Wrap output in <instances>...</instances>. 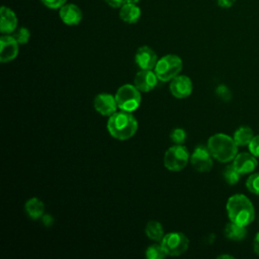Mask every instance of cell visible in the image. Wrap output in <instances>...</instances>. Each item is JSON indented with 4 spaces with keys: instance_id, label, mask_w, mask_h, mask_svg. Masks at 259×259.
Instances as JSON below:
<instances>
[{
    "instance_id": "9",
    "label": "cell",
    "mask_w": 259,
    "mask_h": 259,
    "mask_svg": "<svg viewBox=\"0 0 259 259\" xmlns=\"http://www.w3.org/2000/svg\"><path fill=\"white\" fill-rule=\"evenodd\" d=\"M93 107L100 115L107 117L118 109L115 95L110 93L97 94L93 99Z\"/></svg>"
},
{
    "instance_id": "30",
    "label": "cell",
    "mask_w": 259,
    "mask_h": 259,
    "mask_svg": "<svg viewBox=\"0 0 259 259\" xmlns=\"http://www.w3.org/2000/svg\"><path fill=\"white\" fill-rule=\"evenodd\" d=\"M40 221H41L42 225L46 226V227H52L55 223L54 217L52 214H49V213H44L42 217L40 218Z\"/></svg>"
},
{
    "instance_id": "17",
    "label": "cell",
    "mask_w": 259,
    "mask_h": 259,
    "mask_svg": "<svg viewBox=\"0 0 259 259\" xmlns=\"http://www.w3.org/2000/svg\"><path fill=\"white\" fill-rule=\"evenodd\" d=\"M141 8L137 4H131V3H124L119 8V18L126 23L133 24L139 21L141 17Z\"/></svg>"
},
{
    "instance_id": "22",
    "label": "cell",
    "mask_w": 259,
    "mask_h": 259,
    "mask_svg": "<svg viewBox=\"0 0 259 259\" xmlns=\"http://www.w3.org/2000/svg\"><path fill=\"white\" fill-rule=\"evenodd\" d=\"M167 253L163 248L162 244H153L146 250V257L148 259H164L167 257Z\"/></svg>"
},
{
    "instance_id": "12",
    "label": "cell",
    "mask_w": 259,
    "mask_h": 259,
    "mask_svg": "<svg viewBox=\"0 0 259 259\" xmlns=\"http://www.w3.org/2000/svg\"><path fill=\"white\" fill-rule=\"evenodd\" d=\"M158 60L156 52L148 46L140 47L135 55V63L141 70H154Z\"/></svg>"
},
{
    "instance_id": "7",
    "label": "cell",
    "mask_w": 259,
    "mask_h": 259,
    "mask_svg": "<svg viewBox=\"0 0 259 259\" xmlns=\"http://www.w3.org/2000/svg\"><path fill=\"white\" fill-rule=\"evenodd\" d=\"M168 256H180L184 254L189 246V239L181 232H171L165 234L160 242Z\"/></svg>"
},
{
    "instance_id": "3",
    "label": "cell",
    "mask_w": 259,
    "mask_h": 259,
    "mask_svg": "<svg viewBox=\"0 0 259 259\" xmlns=\"http://www.w3.org/2000/svg\"><path fill=\"white\" fill-rule=\"evenodd\" d=\"M213 159L221 163H228L234 160L238 154V145L233 137L226 134H214L210 136L206 144Z\"/></svg>"
},
{
    "instance_id": "28",
    "label": "cell",
    "mask_w": 259,
    "mask_h": 259,
    "mask_svg": "<svg viewBox=\"0 0 259 259\" xmlns=\"http://www.w3.org/2000/svg\"><path fill=\"white\" fill-rule=\"evenodd\" d=\"M249 152L253 154L255 157L259 158V135H256L251 140L250 144L248 145Z\"/></svg>"
},
{
    "instance_id": "35",
    "label": "cell",
    "mask_w": 259,
    "mask_h": 259,
    "mask_svg": "<svg viewBox=\"0 0 259 259\" xmlns=\"http://www.w3.org/2000/svg\"><path fill=\"white\" fill-rule=\"evenodd\" d=\"M140 0H125L124 3H131V4H138Z\"/></svg>"
},
{
    "instance_id": "32",
    "label": "cell",
    "mask_w": 259,
    "mask_h": 259,
    "mask_svg": "<svg viewBox=\"0 0 259 259\" xmlns=\"http://www.w3.org/2000/svg\"><path fill=\"white\" fill-rule=\"evenodd\" d=\"M104 1L112 8H120L125 2V0H104Z\"/></svg>"
},
{
    "instance_id": "15",
    "label": "cell",
    "mask_w": 259,
    "mask_h": 259,
    "mask_svg": "<svg viewBox=\"0 0 259 259\" xmlns=\"http://www.w3.org/2000/svg\"><path fill=\"white\" fill-rule=\"evenodd\" d=\"M59 15L63 23L67 25H78L83 17L82 10L79 6L74 3H66L64 4L59 11Z\"/></svg>"
},
{
    "instance_id": "25",
    "label": "cell",
    "mask_w": 259,
    "mask_h": 259,
    "mask_svg": "<svg viewBox=\"0 0 259 259\" xmlns=\"http://www.w3.org/2000/svg\"><path fill=\"white\" fill-rule=\"evenodd\" d=\"M246 188L256 195H259V172L251 174L246 180Z\"/></svg>"
},
{
    "instance_id": "18",
    "label": "cell",
    "mask_w": 259,
    "mask_h": 259,
    "mask_svg": "<svg viewBox=\"0 0 259 259\" xmlns=\"http://www.w3.org/2000/svg\"><path fill=\"white\" fill-rule=\"evenodd\" d=\"M24 210L31 220H38L45 213V204L39 198L31 197L26 200Z\"/></svg>"
},
{
    "instance_id": "11",
    "label": "cell",
    "mask_w": 259,
    "mask_h": 259,
    "mask_svg": "<svg viewBox=\"0 0 259 259\" xmlns=\"http://www.w3.org/2000/svg\"><path fill=\"white\" fill-rule=\"evenodd\" d=\"M19 52V44L12 34H2L0 37V62L13 61Z\"/></svg>"
},
{
    "instance_id": "5",
    "label": "cell",
    "mask_w": 259,
    "mask_h": 259,
    "mask_svg": "<svg viewBox=\"0 0 259 259\" xmlns=\"http://www.w3.org/2000/svg\"><path fill=\"white\" fill-rule=\"evenodd\" d=\"M142 92L135 84H123L115 92V99L118 109L134 112L142 102Z\"/></svg>"
},
{
    "instance_id": "4",
    "label": "cell",
    "mask_w": 259,
    "mask_h": 259,
    "mask_svg": "<svg viewBox=\"0 0 259 259\" xmlns=\"http://www.w3.org/2000/svg\"><path fill=\"white\" fill-rule=\"evenodd\" d=\"M183 68V62L177 55L169 54L160 58L154 68V71L162 82H170L178 76Z\"/></svg>"
},
{
    "instance_id": "20",
    "label": "cell",
    "mask_w": 259,
    "mask_h": 259,
    "mask_svg": "<svg viewBox=\"0 0 259 259\" xmlns=\"http://www.w3.org/2000/svg\"><path fill=\"white\" fill-rule=\"evenodd\" d=\"M253 137H254L253 130L247 125H242L238 127L233 135V139L238 145V147L248 146L251 140L253 139Z\"/></svg>"
},
{
    "instance_id": "10",
    "label": "cell",
    "mask_w": 259,
    "mask_h": 259,
    "mask_svg": "<svg viewBox=\"0 0 259 259\" xmlns=\"http://www.w3.org/2000/svg\"><path fill=\"white\" fill-rule=\"evenodd\" d=\"M169 90L175 98L184 99L192 93L193 84L188 76L179 74L170 81Z\"/></svg>"
},
{
    "instance_id": "31",
    "label": "cell",
    "mask_w": 259,
    "mask_h": 259,
    "mask_svg": "<svg viewBox=\"0 0 259 259\" xmlns=\"http://www.w3.org/2000/svg\"><path fill=\"white\" fill-rule=\"evenodd\" d=\"M236 0H217V3L222 8H230L235 4Z\"/></svg>"
},
{
    "instance_id": "34",
    "label": "cell",
    "mask_w": 259,
    "mask_h": 259,
    "mask_svg": "<svg viewBox=\"0 0 259 259\" xmlns=\"http://www.w3.org/2000/svg\"><path fill=\"white\" fill-rule=\"evenodd\" d=\"M223 258L233 259V258H234V256H232V255H228V254H222V255H219V256H218V259H223Z\"/></svg>"
},
{
    "instance_id": "26",
    "label": "cell",
    "mask_w": 259,
    "mask_h": 259,
    "mask_svg": "<svg viewBox=\"0 0 259 259\" xmlns=\"http://www.w3.org/2000/svg\"><path fill=\"white\" fill-rule=\"evenodd\" d=\"M187 134L182 127L173 128L170 133V140L174 143V145H183L186 140Z\"/></svg>"
},
{
    "instance_id": "21",
    "label": "cell",
    "mask_w": 259,
    "mask_h": 259,
    "mask_svg": "<svg viewBox=\"0 0 259 259\" xmlns=\"http://www.w3.org/2000/svg\"><path fill=\"white\" fill-rule=\"evenodd\" d=\"M145 234L150 240L156 241V242H161V240L165 235L162 224L157 221H149L146 224Z\"/></svg>"
},
{
    "instance_id": "29",
    "label": "cell",
    "mask_w": 259,
    "mask_h": 259,
    "mask_svg": "<svg viewBox=\"0 0 259 259\" xmlns=\"http://www.w3.org/2000/svg\"><path fill=\"white\" fill-rule=\"evenodd\" d=\"M40 2L50 9H60L64 4H66L67 0H40Z\"/></svg>"
},
{
    "instance_id": "14",
    "label": "cell",
    "mask_w": 259,
    "mask_h": 259,
    "mask_svg": "<svg viewBox=\"0 0 259 259\" xmlns=\"http://www.w3.org/2000/svg\"><path fill=\"white\" fill-rule=\"evenodd\" d=\"M232 164L241 175H244L254 172V170L257 168L258 162L257 157L250 152H242L236 155Z\"/></svg>"
},
{
    "instance_id": "19",
    "label": "cell",
    "mask_w": 259,
    "mask_h": 259,
    "mask_svg": "<svg viewBox=\"0 0 259 259\" xmlns=\"http://www.w3.org/2000/svg\"><path fill=\"white\" fill-rule=\"evenodd\" d=\"M225 236L232 241H242L247 235L246 226H242L230 221L224 229Z\"/></svg>"
},
{
    "instance_id": "8",
    "label": "cell",
    "mask_w": 259,
    "mask_h": 259,
    "mask_svg": "<svg viewBox=\"0 0 259 259\" xmlns=\"http://www.w3.org/2000/svg\"><path fill=\"white\" fill-rule=\"evenodd\" d=\"M213 157L211 156L207 146L198 145L190 154V163L192 167L201 173L208 172L212 168Z\"/></svg>"
},
{
    "instance_id": "2",
    "label": "cell",
    "mask_w": 259,
    "mask_h": 259,
    "mask_svg": "<svg viewBox=\"0 0 259 259\" xmlns=\"http://www.w3.org/2000/svg\"><path fill=\"white\" fill-rule=\"evenodd\" d=\"M226 210L231 222L248 226L255 219V208L251 200L242 193L230 196L226 203Z\"/></svg>"
},
{
    "instance_id": "16",
    "label": "cell",
    "mask_w": 259,
    "mask_h": 259,
    "mask_svg": "<svg viewBox=\"0 0 259 259\" xmlns=\"http://www.w3.org/2000/svg\"><path fill=\"white\" fill-rule=\"evenodd\" d=\"M17 28V16L6 6L0 9V31L2 34H11Z\"/></svg>"
},
{
    "instance_id": "24",
    "label": "cell",
    "mask_w": 259,
    "mask_h": 259,
    "mask_svg": "<svg viewBox=\"0 0 259 259\" xmlns=\"http://www.w3.org/2000/svg\"><path fill=\"white\" fill-rule=\"evenodd\" d=\"M13 35V37L17 40V42L19 45H25L28 42L29 38H30V31L27 27L21 26L18 27L14 30L13 33H11Z\"/></svg>"
},
{
    "instance_id": "13",
    "label": "cell",
    "mask_w": 259,
    "mask_h": 259,
    "mask_svg": "<svg viewBox=\"0 0 259 259\" xmlns=\"http://www.w3.org/2000/svg\"><path fill=\"white\" fill-rule=\"evenodd\" d=\"M158 77L153 70H140L134 78L135 86L141 92H150L158 84Z\"/></svg>"
},
{
    "instance_id": "1",
    "label": "cell",
    "mask_w": 259,
    "mask_h": 259,
    "mask_svg": "<svg viewBox=\"0 0 259 259\" xmlns=\"http://www.w3.org/2000/svg\"><path fill=\"white\" fill-rule=\"evenodd\" d=\"M138 127V119L133 112L121 109L108 116L106 122L108 134L117 141L130 140L136 135Z\"/></svg>"
},
{
    "instance_id": "33",
    "label": "cell",
    "mask_w": 259,
    "mask_h": 259,
    "mask_svg": "<svg viewBox=\"0 0 259 259\" xmlns=\"http://www.w3.org/2000/svg\"><path fill=\"white\" fill-rule=\"evenodd\" d=\"M253 250H254L255 254L259 255V232L254 237V240H253Z\"/></svg>"
},
{
    "instance_id": "6",
    "label": "cell",
    "mask_w": 259,
    "mask_h": 259,
    "mask_svg": "<svg viewBox=\"0 0 259 259\" xmlns=\"http://www.w3.org/2000/svg\"><path fill=\"white\" fill-rule=\"evenodd\" d=\"M190 159V154L183 145H174L168 148L164 154L163 163L166 169L172 172L183 170Z\"/></svg>"
},
{
    "instance_id": "27",
    "label": "cell",
    "mask_w": 259,
    "mask_h": 259,
    "mask_svg": "<svg viewBox=\"0 0 259 259\" xmlns=\"http://www.w3.org/2000/svg\"><path fill=\"white\" fill-rule=\"evenodd\" d=\"M215 94L221 100L225 102H228L232 99V92L230 88L225 84H221L215 88Z\"/></svg>"
},
{
    "instance_id": "23",
    "label": "cell",
    "mask_w": 259,
    "mask_h": 259,
    "mask_svg": "<svg viewBox=\"0 0 259 259\" xmlns=\"http://www.w3.org/2000/svg\"><path fill=\"white\" fill-rule=\"evenodd\" d=\"M223 176L225 181L230 184V185H235L238 183V181L240 180L241 174L236 170V168L234 167L233 164L228 165L224 171H223Z\"/></svg>"
}]
</instances>
